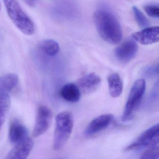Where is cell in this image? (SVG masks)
Returning a JSON list of instances; mask_svg holds the SVG:
<instances>
[{"label": "cell", "instance_id": "52a82bcc", "mask_svg": "<svg viewBox=\"0 0 159 159\" xmlns=\"http://www.w3.org/2000/svg\"><path fill=\"white\" fill-rule=\"evenodd\" d=\"M138 51V46L136 43L132 39L127 40L116 48L115 55L120 62L127 63L134 57Z\"/></svg>", "mask_w": 159, "mask_h": 159}, {"label": "cell", "instance_id": "44dd1931", "mask_svg": "<svg viewBox=\"0 0 159 159\" xmlns=\"http://www.w3.org/2000/svg\"><path fill=\"white\" fill-rule=\"evenodd\" d=\"M23 1L30 7H35L37 4L38 0H23Z\"/></svg>", "mask_w": 159, "mask_h": 159}, {"label": "cell", "instance_id": "7402d4cb", "mask_svg": "<svg viewBox=\"0 0 159 159\" xmlns=\"http://www.w3.org/2000/svg\"><path fill=\"white\" fill-rule=\"evenodd\" d=\"M1 8H2L1 4V2H0V11H1Z\"/></svg>", "mask_w": 159, "mask_h": 159}, {"label": "cell", "instance_id": "2e32d148", "mask_svg": "<svg viewBox=\"0 0 159 159\" xmlns=\"http://www.w3.org/2000/svg\"><path fill=\"white\" fill-rule=\"evenodd\" d=\"M38 48L42 52L50 57L55 56L60 51L59 44L53 39L42 41L39 43Z\"/></svg>", "mask_w": 159, "mask_h": 159}, {"label": "cell", "instance_id": "5bb4252c", "mask_svg": "<svg viewBox=\"0 0 159 159\" xmlns=\"http://www.w3.org/2000/svg\"><path fill=\"white\" fill-rule=\"evenodd\" d=\"M107 80L111 96L113 98L119 97L123 89L122 80L120 75L117 73H111L108 77Z\"/></svg>", "mask_w": 159, "mask_h": 159}, {"label": "cell", "instance_id": "7a4b0ae2", "mask_svg": "<svg viewBox=\"0 0 159 159\" xmlns=\"http://www.w3.org/2000/svg\"><path fill=\"white\" fill-rule=\"evenodd\" d=\"M9 18L23 34L31 36L35 33L33 21L22 9L17 0H3Z\"/></svg>", "mask_w": 159, "mask_h": 159}, {"label": "cell", "instance_id": "6da1fadb", "mask_svg": "<svg viewBox=\"0 0 159 159\" xmlns=\"http://www.w3.org/2000/svg\"><path fill=\"white\" fill-rule=\"evenodd\" d=\"M96 27L100 37L110 44L119 43L122 39L120 25L115 16L106 9L97 10L93 15Z\"/></svg>", "mask_w": 159, "mask_h": 159}, {"label": "cell", "instance_id": "ba28073f", "mask_svg": "<svg viewBox=\"0 0 159 159\" xmlns=\"http://www.w3.org/2000/svg\"><path fill=\"white\" fill-rule=\"evenodd\" d=\"M34 146L32 139L28 136L25 138L15 145L7 155L6 159H25L30 154Z\"/></svg>", "mask_w": 159, "mask_h": 159}, {"label": "cell", "instance_id": "30bf717a", "mask_svg": "<svg viewBox=\"0 0 159 159\" xmlns=\"http://www.w3.org/2000/svg\"><path fill=\"white\" fill-rule=\"evenodd\" d=\"M113 116L110 113L102 114L96 117L88 125L85 131L86 136L95 134L108 127L112 122Z\"/></svg>", "mask_w": 159, "mask_h": 159}, {"label": "cell", "instance_id": "8992f818", "mask_svg": "<svg viewBox=\"0 0 159 159\" xmlns=\"http://www.w3.org/2000/svg\"><path fill=\"white\" fill-rule=\"evenodd\" d=\"M52 118V113L48 107L44 105L39 107L33 131V136L34 138L40 136L47 131L51 125Z\"/></svg>", "mask_w": 159, "mask_h": 159}, {"label": "cell", "instance_id": "9c48e42d", "mask_svg": "<svg viewBox=\"0 0 159 159\" xmlns=\"http://www.w3.org/2000/svg\"><path fill=\"white\" fill-rule=\"evenodd\" d=\"M101 81L102 80L99 75L92 72L80 78L76 84L81 93L88 94L96 91L100 86Z\"/></svg>", "mask_w": 159, "mask_h": 159}, {"label": "cell", "instance_id": "4fadbf2b", "mask_svg": "<svg viewBox=\"0 0 159 159\" xmlns=\"http://www.w3.org/2000/svg\"><path fill=\"white\" fill-rule=\"evenodd\" d=\"M60 94L61 97L66 101L76 103L80 100L81 93L76 84L70 83L62 87Z\"/></svg>", "mask_w": 159, "mask_h": 159}, {"label": "cell", "instance_id": "277c9868", "mask_svg": "<svg viewBox=\"0 0 159 159\" xmlns=\"http://www.w3.org/2000/svg\"><path fill=\"white\" fill-rule=\"evenodd\" d=\"M146 89V81L144 79H139L134 83L124 110L122 117L123 121H127L132 119L142 100Z\"/></svg>", "mask_w": 159, "mask_h": 159}, {"label": "cell", "instance_id": "8fae6325", "mask_svg": "<svg viewBox=\"0 0 159 159\" xmlns=\"http://www.w3.org/2000/svg\"><path fill=\"white\" fill-rule=\"evenodd\" d=\"M159 27H147L141 31L132 34L136 41L143 45H149L158 42L159 40Z\"/></svg>", "mask_w": 159, "mask_h": 159}, {"label": "cell", "instance_id": "7c38bea8", "mask_svg": "<svg viewBox=\"0 0 159 159\" xmlns=\"http://www.w3.org/2000/svg\"><path fill=\"white\" fill-rule=\"evenodd\" d=\"M28 131L25 125L17 119L11 122L9 136L11 143H16L27 137Z\"/></svg>", "mask_w": 159, "mask_h": 159}, {"label": "cell", "instance_id": "d6986e66", "mask_svg": "<svg viewBox=\"0 0 159 159\" xmlns=\"http://www.w3.org/2000/svg\"><path fill=\"white\" fill-rule=\"evenodd\" d=\"M141 159H159V150L158 146H153L143 152L141 155Z\"/></svg>", "mask_w": 159, "mask_h": 159}, {"label": "cell", "instance_id": "ac0fdd59", "mask_svg": "<svg viewBox=\"0 0 159 159\" xmlns=\"http://www.w3.org/2000/svg\"><path fill=\"white\" fill-rule=\"evenodd\" d=\"M133 11L135 19L139 26L142 28H146L149 25L148 19L135 6L133 7Z\"/></svg>", "mask_w": 159, "mask_h": 159}, {"label": "cell", "instance_id": "e0dca14e", "mask_svg": "<svg viewBox=\"0 0 159 159\" xmlns=\"http://www.w3.org/2000/svg\"><path fill=\"white\" fill-rule=\"evenodd\" d=\"M11 99L8 93L0 94V130L11 108Z\"/></svg>", "mask_w": 159, "mask_h": 159}, {"label": "cell", "instance_id": "3957f363", "mask_svg": "<svg viewBox=\"0 0 159 159\" xmlns=\"http://www.w3.org/2000/svg\"><path fill=\"white\" fill-rule=\"evenodd\" d=\"M74 126V120L71 112L63 111L56 117L55 128L53 148L56 151L62 149L69 139Z\"/></svg>", "mask_w": 159, "mask_h": 159}, {"label": "cell", "instance_id": "5b68a950", "mask_svg": "<svg viewBox=\"0 0 159 159\" xmlns=\"http://www.w3.org/2000/svg\"><path fill=\"white\" fill-rule=\"evenodd\" d=\"M159 124L141 133L132 143L125 148L126 152L138 150L146 147H153L159 143Z\"/></svg>", "mask_w": 159, "mask_h": 159}, {"label": "cell", "instance_id": "ffe728a7", "mask_svg": "<svg viewBox=\"0 0 159 159\" xmlns=\"http://www.w3.org/2000/svg\"><path fill=\"white\" fill-rule=\"evenodd\" d=\"M144 11L148 16L152 18L159 17V7L156 4H148L144 7Z\"/></svg>", "mask_w": 159, "mask_h": 159}, {"label": "cell", "instance_id": "9a60e30c", "mask_svg": "<svg viewBox=\"0 0 159 159\" xmlns=\"http://www.w3.org/2000/svg\"><path fill=\"white\" fill-rule=\"evenodd\" d=\"M19 78L16 74L10 73L0 77V94L8 93L17 85Z\"/></svg>", "mask_w": 159, "mask_h": 159}]
</instances>
